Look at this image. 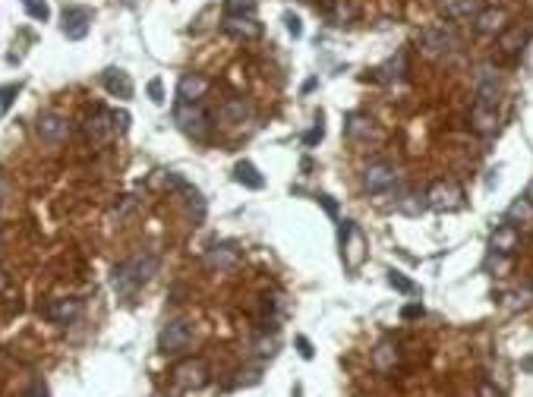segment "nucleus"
I'll return each instance as SVG.
<instances>
[{
    "instance_id": "aec40b11",
    "label": "nucleus",
    "mask_w": 533,
    "mask_h": 397,
    "mask_svg": "<svg viewBox=\"0 0 533 397\" xmlns=\"http://www.w3.org/2000/svg\"><path fill=\"white\" fill-rule=\"evenodd\" d=\"M404 70H407V54L404 50H398L388 64H382L376 70V79L379 82H401V79H404Z\"/></svg>"
},
{
    "instance_id": "37998d69",
    "label": "nucleus",
    "mask_w": 533,
    "mask_h": 397,
    "mask_svg": "<svg viewBox=\"0 0 533 397\" xmlns=\"http://www.w3.org/2000/svg\"><path fill=\"white\" fill-rule=\"evenodd\" d=\"M3 190H7V183H3V177H0V205H3Z\"/></svg>"
},
{
    "instance_id": "6ab92c4d",
    "label": "nucleus",
    "mask_w": 533,
    "mask_h": 397,
    "mask_svg": "<svg viewBox=\"0 0 533 397\" xmlns=\"http://www.w3.org/2000/svg\"><path fill=\"white\" fill-rule=\"evenodd\" d=\"M505 22H508V13H505L502 7H496V10H483V13H476L473 26H476V32H480V35H496V32H502V28H505Z\"/></svg>"
},
{
    "instance_id": "e433bc0d",
    "label": "nucleus",
    "mask_w": 533,
    "mask_h": 397,
    "mask_svg": "<svg viewBox=\"0 0 533 397\" xmlns=\"http://www.w3.org/2000/svg\"><path fill=\"white\" fill-rule=\"evenodd\" d=\"M111 113H114L117 133H127V129H129V113H127V111H111Z\"/></svg>"
},
{
    "instance_id": "72a5a7b5",
    "label": "nucleus",
    "mask_w": 533,
    "mask_h": 397,
    "mask_svg": "<svg viewBox=\"0 0 533 397\" xmlns=\"http://www.w3.org/2000/svg\"><path fill=\"white\" fill-rule=\"evenodd\" d=\"M423 312H426V309H423V303H407L404 309H401V319H404V322L423 319Z\"/></svg>"
},
{
    "instance_id": "f03ea898",
    "label": "nucleus",
    "mask_w": 533,
    "mask_h": 397,
    "mask_svg": "<svg viewBox=\"0 0 533 397\" xmlns=\"http://www.w3.org/2000/svg\"><path fill=\"white\" fill-rule=\"evenodd\" d=\"M419 48H423V54L429 57H448L455 54L458 48V32L451 26H445V22H439V26H429L423 28V35H419Z\"/></svg>"
},
{
    "instance_id": "a211bd4d",
    "label": "nucleus",
    "mask_w": 533,
    "mask_h": 397,
    "mask_svg": "<svg viewBox=\"0 0 533 397\" xmlns=\"http://www.w3.org/2000/svg\"><path fill=\"white\" fill-rule=\"evenodd\" d=\"M518 227H512V224H502V227H496V234H492V240H489V249L496 255H512L514 249H518Z\"/></svg>"
},
{
    "instance_id": "5701e85b",
    "label": "nucleus",
    "mask_w": 533,
    "mask_h": 397,
    "mask_svg": "<svg viewBox=\"0 0 533 397\" xmlns=\"http://www.w3.org/2000/svg\"><path fill=\"white\" fill-rule=\"evenodd\" d=\"M473 127H476V133H483V136L496 133V127H498V111H496V107L473 104Z\"/></svg>"
},
{
    "instance_id": "58836bf2",
    "label": "nucleus",
    "mask_w": 533,
    "mask_h": 397,
    "mask_svg": "<svg viewBox=\"0 0 533 397\" xmlns=\"http://www.w3.org/2000/svg\"><path fill=\"white\" fill-rule=\"evenodd\" d=\"M22 397H48V388H44L42 382H35V385H32V388L26 391V394H22Z\"/></svg>"
},
{
    "instance_id": "a878e982",
    "label": "nucleus",
    "mask_w": 533,
    "mask_h": 397,
    "mask_svg": "<svg viewBox=\"0 0 533 397\" xmlns=\"http://www.w3.org/2000/svg\"><path fill=\"white\" fill-rule=\"evenodd\" d=\"M395 360H398V347H391V344H379L376 353H372V366H376L379 372H388V369L395 366Z\"/></svg>"
},
{
    "instance_id": "0eeeda50",
    "label": "nucleus",
    "mask_w": 533,
    "mask_h": 397,
    "mask_svg": "<svg viewBox=\"0 0 533 397\" xmlns=\"http://www.w3.org/2000/svg\"><path fill=\"white\" fill-rule=\"evenodd\" d=\"M498 76H496V70H492L489 64H483V66H476V73H473V92H476V104H483V107H496L498 104Z\"/></svg>"
},
{
    "instance_id": "ea45409f",
    "label": "nucleus",
    "mask_w": 533,
    "mask_h": 397,
    "mask_svg": "<svg viewBox=\"0 0 533 397\" xmlns=\"http://www.w3.org/2000/svg\"><path fill=\"white\" fill-rule=\"evenodd\" d=\"M319 202H322V208H325V212L332 214V218L338 214V205H334V198H332V196H319Z\"/></svg>"
},
{
    "instance_id": "ddd939ff",
    "label": "nucleus",
    "mask_w": 533,
    "mask_h": 397,
    "mask_svg": "<svg viewBox=\"0 0 533 397\" xmlns=\"http://www.w3.org/2000/svg\"><path fill=\"white\" fill-rule=\"evenodd\" d=\"M206 92H208V79H206V76H196V73H186V76H180V82H177V101H183V104H199Z\"/></svg>"
},
{
    "instance_id": "9d476101",
    "label": "nucleus",
    "mask_w": 533,
    "mask_h": 397,
    "mask_svg": "<svg viewBox=\"0 0 533 397\" xmlns=\"http://www.w3.org/2000/svg\"><path fill=\"white\" fill-rule=\"evenodd\" d=\"M114 133H117L114 113L105 111V107H95V111L89 113V120H86V136L95 142V145H105V142H111V136Z\"/></svg>"
},
{
    "instance_id": "2eb2a0df",
    "label": "nucleus",
    "mask_w": 533,
    "mask_h": 397,
    "mask_svg": "<svg viewBox=\"0 0 533 397\" xmlns=\"http://www.w3.org/2000/svg\"><path fill=\"white\" fill-rule=\"evenodd\" d=\"M240 262V249L237 243H221V246H212L206 252V265L208 268H218V271H228Z\"/></svg>"
},
{
    "instance_id": "9b49d317",
    "label": "nucleus",
    "mask_w": 533,
    "mask_h": 397,
    "mask_svg": "<svg viewBox=\"0 0 533 397\" xmlns=\"http://www.w3.org/2000/svg\"><path fill=\"white\" fill-rule=\"evenodd\" d=\"M35 133H38V139H42V142H51V145H57V142H64V139H66V133H70V123H66L64 113L48 111V113H42V117H38Z\"/></svg>"
},
{
    "instance_id": "a18cd8bd",
    "label": "nucleus",
    "mask_w": 533,
    "mask_h": 397,
    "mask_svg": "<svg viewBox=\"0 0 533 397\" xmlns=\"http://www.w3.org/2000/svg\"><path fill=\"white\" fill-rule=\"evenodd\" d=\"M0 243H3V234H0Z\"/></svg>"
},
{
    "instance_id": "20e7f679",
    "label": "nucleus",
    "mask_w": 533,
    "mask_h": 397,
    "mask_svg": "<svg viewBox=\"0 0 533 397\" xmlns=\"http://www.w3.org/2000/svg\"><path fill=\"white\" fill-rule=\"evenodd\" d=\"M395 183H398V167L388 161H372V164H366V170H363V186H366V192H372V196H385Z\"/></svg>"
},
{
    "instance_id": "39448f33",
    "label": "nucleus",
    "mask_w": 533,
    "mask_h": 397,
    "mask_svg": "<svg viewBox=\"0 0 533 397\" xmlns=\"http://www.w3.org/2000/svg\"><path fill=\"white\" fill-rule=\"evenodd\" d=\"M192 340V322L186 319H174L168 322V325L161 328V338H158V350H161L164 356L168 353H180V350L190 347Z\"/></svg>"
},
{
    "instance_id": "c85d7f7f",
    "label": "nucleus",
    "mask_w": 533,
    "mask_h": 397,
    "mask_svg": "<svg viewBox=\"0 0 533 397\" xmlns=\"http://www.w3.org/2000/svg\"><path fill=\"white\" fill-rule=\"evenodd\" d=\"M26 13H29L32 19H38V22H48L51 19L48 0H26Z\"/></svg>"
},
{
    "instance_id": "b1692460",
    "label": "nucleus",
    "mask_w": 533,
    "mask_h": 397,
    "mask_svg": "<svg viewBox=\"0 0 533 397\" xmlns=\"http://www.w3.org/2000/svg\"><path fill=\"white\" fill-rule=\"evenodd\" d=\"M505 221L512 227H518V224H530L533 221V202L530 198H514L512 202V208H508V214H505Z\"/></svg>"
},
{
    "instance_id": "f8f14e48",
    "label": "nucleus",
    "mask_w": 533,
    "mask_h": 397,
    "mask_svg": "<svg viewBox=\"0 0 533 397\" xmlns=\"http://www.w3.org/2000/svg\"><path fill=\"white\" fill-rule=\"evenodd\" d=\"M341 255L347 268H356L363 262V234L354 221H341Z\"/></svg>"
},
{
    "instance_id": "4c0bfd02",
    "label": "nucleus",
    "mask_w": 533,
    "mask_h": 397,
    "mask_svg": "<svg viewBox=\"0 0 533 397\" xmlns=\"http://www.w3.org/2000/svg\"><path fill=\"white\" fill-rule=\"evenodd\" d=\"M480 397H505L502 391H496L489 382H480Z\"/></svg>"
},
{
    "instance_id": "4be33fe9",
    "label": "nucleus",
    "mask_w": 533,
    "mask_h": 397,
    "mask_svg": "<svg viewBox=\"0 0 533 397\" xmlns=\"http://www.w3.org/2000/svg\"><path fill=\"white\" fill-rule=\"evenodd\" d=\"M234 177H237V183H243L246 190H262L265 186V177L256 170V164H249V161H237Z\"/></svg>"
},
{
    "instance_id": "dca6fc26",
    "label": "nucleus",
    "mask_w": 533,
    "mask_h": 397,
    "mask_svg": "<svg viewBox=\"0 0 533 397\" xmlns=\"http://www.w3.org/2000/svg\"><path fill=\"white\" fill-rule=\"evenodd\" d=\"M79 309H82L79 299H54V303H48L42 309V315L48 322H57V325H70V322L79 315Z\"/></svg>"
},
{
    "instance_id": "cd10ccee",
    "label": "nucleus",
    "mask_w": 533,
    "mask_h": 397,
    "mask_svg": "<svg viewBox=\"0 0 533 397\" xmlns=\"http://www.w3.org/2000/svg\"><path fill=\"white\" fill-rule=\"evenodd\" d=\"M224 16H256V0H224Z\"/></svg>"
},
{
    "instance_id": "393cba45",
    "label": "nucleus",
    "mask_w": 533,
    "mask_h": 397,
    "mask_svg": "<svg viewBox=\"0 0 533 397\" xmlns=\"http://www.w3.org/2000/svg\"><path fill=\"white\" fill-rule=\"evenodd\" d=\"M344 133H347L350 139H360V136H366V139H370L372 120H370V117H360V113H350L347 123H344Z\"/></svg>"
},
{
    "instance_id": "a19ab883",
    "label": "nucleus",
    "mask_w": 533,
    "mask_h": 397,
    "mask_svg": "<svg viewBox=\"0 0 533 397\" xmlns=\"http://www.w3.org/2000/svg\"><path fill=\"white\" fill-rule=\"evenodd\" d=\"M293 397H303V385H293Z\"/></svg>"
},
{
    "instance_id": "1a4fd4ad",
    "label": "nucleus",
    "mask_w": 533,
    "mask_h": 397,
    "mask_svg": "<svg viewBox=\"0 0 533 397\" xmlns=\"http://www.w3.org/2000/svg\"><path fill=\"white\" fill-rule=\"evenodd\" d=\"M92 28V10L89 7H66L64 10V22H60V32H64L70 41H82Z\"/></svg>"
},
{
    "instance_id": "79ce46f5",
    "label": "nucleus",
    "mask_w": 533,
    "mask_h": 397,
    "mask_svg": "<svg viewBox=\"0 0 533 397\" xmlns=\"http://www.w3.org/2000/svg\"><path fill=\"white\" fill-rule=\"evenodd\" d=\"M3 287H7V275L0 271V293H3Z\"/></svg>"
},
{
    "instance_id": "7c9ffc66",
    "label": "nucleus",
    "mask_w": 533,
    "mask_h": 397,
    "mask_svg": "<svg viewBox=\"0 0 533 397\" xmlns=\"http://www.w3.org/2000/svg\"><path fill=\"white\" fill-rule=\"evenodd\" d=\"M19 89H22V82H10V85L0 89V113L10 111V104H13V98L19 95Z\"/></svg>"
},
{
    "instance_id": "c756f323",
    "label": "nucleus",
    "mask_w": 533,
    "mask_h": 397,
    "mask_svg": "<svg viewBox=\"0 0 533 397\" xmlns=\"http://www.w3.org/2000/svg\"><path fill=\"white\" fill-rule=\"evenodd\" d=\"M398 208H401L404 214H419L423 208H426V196H404V198L398 202Z\"/></svg>"
},
{
    "instance_id": "2f4dec72",
    "label": "nucleus",
    "mask_w": 533,
    "mask_h": 397,
    "mask_svg": "<svg viewBox=\"0 0 533 397\" xmlns=\"http://www.w3.org/2000/svg\"><path fill=\"white\" fill-rule=\"evenodd\" d=\"M322 139H325V127H322V117H319V120L313 123V129L303 136V145H306V149H316Z\"/></svg>"
},
{
    "instance_id": "f3484780",
    "label": "nucleus",
    "mask_w": 533,
    "mask_h": 397,
    "mask_svg": "<svg viewBox=\"0 0 533 397\" xmlns=\"http://www.w3.org/2000/svg\"><path fill=\"white\" fill-rule=\"evenodd\" d=\"M105 89L114 98H120V101H129L133 98V79H129V73L127 70H117V66H111V70L105 73Z\"/></svg>"
},
{
    "instance_id": "6e6552de",
    "label": "nucleus",
    "mask_w": 533,
    "mask_h": 397,
    "mask_svg": "<svg viewBox=\"0 0 533 397\" xmlns=\"http://www.w3.org/2000/svg\"><path fill=\"white\" fill-rule=\"evenodd\" d=\"M426 205L435 212H458L464 208V192L455 183H433L426 192Z\"/></svg>"
},
{
    "instance_id": "f257e3e1",
    "label": "nucleus",
    "mask_w": 533,
    "mask_h": 397,
    "mask_svg": "<svg viewBox=\"0 0 533 397\" xmlns=\"http://www.w3.org/2000/svg\"><path fill=\"white\" fill-rule=\"evenodd\" d=\"M158 265H161V259H158L155 252L129 255V259H123V262L111 271V287L117 290V297H133L139 287H145V284L155 277Z\"/></svg>"
},
{
    "instance_id": "c9c22d12",
    "label": "nucleus",
    "mask_w": 533,
    "mask_h": 397,
    "mask_svg": "<svg viewBox=\"0 0 533 397\" xmlns=\"http://www.w3.org/2000/svg\"><path fill=\"white\" fill-rule=\"evenodd\" d=\"M297 350L303 360H313V344H309V338H303V334H297Z\"/></svg>"
},
{
    "instance_id": "f704fd0d",
    "label": "nucleus",
    "mask_w": 533,
    "mask_h": 397,
    "mask_svg": "<svg viewBox=\"0 0 533 397\" xmlns=\"http://www.w3.org/2000/svg\"><path fill=\"white\" fill-rule=\"evenodd\" d=\"M149 98L155 101V104H161V101H164V85H161V79H158V76L149 82Z\"/></svg>"
},
{
    "instance_id": "412c9836",
    "label": "nucleus",
    "mask_w": 533,
    "mask_h": 397,
    "mask_svg": "<svg viewBox=\"0 0 533 397\" xmlns=\"http://www.w3.org/2000/svg\"><path fill=\"white\" fill-rule=\"evenodd\" d=\"M218 117L228 123V127H237V123H243L249 117V104L243 98H231V101H224V104H221Z\"/></svg>"
},
{
    "instance_id": "bb28decb",
    "label": "nucleus",
    "mask_w": 533,
    "mask_h": 397,
    "mask_svg": "<svg viewBox=\"0 0 533 397\" xmlns=\"http://www.w3.org/2000/svg\"><path fill=\"white\" fill-rule=\"evenodd\" d=\"M388 284H391V287H395L398 293H404V297H417V293H419L417 284H413L410 277H404L401 271H395V268L388 271Z\"/></svg>"
},
{
    "instance_id": "4468645a",
    "label": "nucleus",
    "mask_w": 533,
    "mask_h": 397,
    "mask_svg": "<svg viewBox=\"0 0 533 397\" xmlns=\"http://www.w3.org/2000/svg\"><path fill=\"white\" fill-rule=\"evenodd\" d=\"M221 28L228 32V35H237V38H259L262 35V22L256 16H224Z\"/></svg>"
},
{
    "instance_id": "c03bdc74",
    "label": "nucleus",
    "mask_w": 533,
    "mask_h": 397,
    "mask_svg": "<svg viewBox=\"0 0 533 397\" xmlns=\"http://www.w3.org/2000/svg\"><path fill=\"white\" fill-rule=\"evenodd\" d=\"M527 198H530V202H533V183L527 186Z\"/></svg>"
},
{
    "instance_id": "7ed1b4c3",
    "label": "nucleus",
    "mask_w": 533,
    "mask_h": 397,
    "mask_svg": "<svg viewBox=\"0 0 533 397\" xmlns=\"http://www.w3.org/2000/svg\"><path fill=\"white\" fill-rule=\"evenodd\" d=\"M174 120H177V127L183 129L186 136H192V139H206L208 136V113L202 104H183V101H177V107H174Z\"/></svg>"
},
{
    "instance_id": "473e14b6",
    "label": "nucleus",
    "mask_w": 533,
    "mask_h": 397,
    "mask_svg": "<svg viewBox=\"0 0 533 397\" xmlns=\"http://www.w3.org/2000/svg\"><path fill=\"white\" fill-rule=\"evenodd\" d=\"M284 26H287V32H291L293 38H303V22H300L297 13H284Z\"/></svg>"
},
{
    "instance_id": "423d86ee",
    "label": "nucleus",
    "mask_w": 533,
    "mask_h": 397,
    "mask_svg": "<svg viewBox=\"0 0 533 397\" xmlns=\"http://www.w3.org/2000/svg\"><path fill=\"white\" fill-rule=\"evenodd\" d=\"M171 376L180 391H199L208 385V366H206V360H183L174 366Z\"/></svg>"
}]
</instances>
